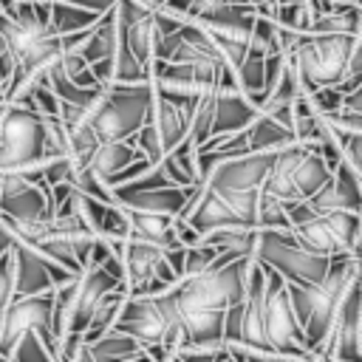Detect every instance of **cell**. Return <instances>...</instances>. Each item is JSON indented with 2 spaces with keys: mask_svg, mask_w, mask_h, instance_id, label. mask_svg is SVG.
<instances>
[{
  "mask_svg": "<svg viewBox=\"0 0 362 362\" xmlns=\"http://www.w3.org/2000/svg\"><path fill=\"white\" fill-rule=\"evenodd\" d=\"M235 79H238V88L260 107V102L266 96V51L249 45L246 57L235 68Z\"/></svg>",
  "mask_w": 362,
  "mask_h": 362,
  "instance_id": "21",
  "label": "cell"
},
{
  "mask_svg": "<svg viewBox=\"0 0 362 362\" xmlns=\"http://www.w3.org/2000/svg\"><path fill=\"white\" fill-rule=\"evenodd\" d=\"M48 161L45 116L23 102L0 99V170H17L31 181H42Z\"/></svg>",
  "mask_w": 362,
  "mask_h": 362,
  "instance_id": "3",
  "label": "cell"
},
{
  "mask_svg": "<svg viewBox=\"0 0 362 362\" xmlns=\"http://www.w3.org/2000/svg\"><path fill=\"white\" fill-rule=\"evenodd\" d=\"M359 272H362V255H339L334 260L331 272L317 283H288L286 280L294 314L305 331L314 359H320V351L325 348V342L334 331V320H337L342 294L348 291V286L354 283V277Z\"/></svg>",
  "mask_w": 362,
  "mask_h": 362,
  "instance_id": "2",
  "label": "cell"
},
{
  "mask_svg": "<svg viewBox=\"0 0 362 362\" xmlns=\"http://www.w3.org/2000/svg\"><path fill=\"white\" fill-rule=\"evenodd\" d=\"M11 300H14V255L8 249L0 255V320Z\"/></svg>",
  "mask_w": 362,
  "mask_h": 362,
  "instance_id": "27",
  "label": "cell"
},
{
  "mask_svg": "<svg viewBox=\"0 0 362 362\" xmlns=\"http://www.w3.org/2000/svg\"><path fill=\"white\" fill-rule=\"evenodd\" d=\"M119 204L133 209H153L167 215H181L189 201V187L164 184V187H147V189H130V192H113Z\"/></svg>",
  "mask_w": 362,
  "mask_h": 362,
  "instance_id": "16",
  "label": "cell"
},
{
  "mask_svg": "<svg viewBox=\"0 0 362 362\" xmlns=\"http://www.w3.org/2000/svg\"><path fill=\"white\" fill-rule=\"evenodd\" d=\"M218 257V249L209 246L206 240H198V243H187V255H184V274H198L204 272L206 266H212ZM181 274V277H184Z\"/></svg>",
  "mask_w": 362,
  "mask_h": 362,
  "instance_id": "26",
  "label": "cell"
},
{
  "mask_svg": "<svg viewBox=\"0 0 362 362\" xmlns=\"http://www.w3.org/2000/svg\"><path fill=\"white\" fill-rule=\"evenodd\" d=\"M119 48V20H116V6L107 8L90 28V34L85 37V42L76 48L88 62H99V59H113Z\"/></svg>",
  "mask_w": 362,
  "mask_h": 362,
  "instance_id": "19",
  "label": "cell"
},
{
  "mask_svg": "<svg viewBox=\"0 0 362 362\" xmlns=\"http://www.w3.org/2000/svg\"><path fill=\"white\" fill-rule=\"evenodd\" d=\"M249 3H252V6H255L260 14H263V11H269L272 6H280V3H294V0H249Z\"/></svg>",
  "mask_w": 362,
  "mask_h": 362,
  "instance_id": "31",
  "label": "cell"
},
{
  "mask_svg": "<svg viewBox=\"0 0 362 362\" xmlns=\"http://www.w3.org/2000/svg\"><path fill=\"white\" fill-rule=\"evenodd\" d=\"M8 359H11V362H40V359L45 362V359H57V356H54L51 345L40 337V331H37V328H28V331H23L20 339L14 342Z\"/></svg>",
  "mask_w": 362,
  "mask_h": 362,
  "instance_id": "24",
  "label": "cell"
},
{
  "mask_svg": "<svg viewBox=\"0 0 362 362\" xmlns=\"http://www.w3.org/2000/svg\"><path fill=\"white\" fill-rule=\"evenodd\" d=\"M246 136H249V150L252 153H274L283 144L297 139L288 124L277 122L274 116H269L263 110H257V116L246 124Z\"/></svg>",
  "mask_w": 362,
  "mask_h": 362,
  "instance_id": "20",
  "label": "cell"
},
{
  "mask_svg": "<svg viewBox=\"0 0 362 362\" xmlns=\"http://www.w3.org/2000/svg\"><path fill=\"white\" fill-rule=\"evenodd\" d=\"M122 260H124L127 294H158L178 283V272L170 266L164 246L158 243L127 235Z\"/></svg>",
  "mask_w": 362,
  "mask_h": 362,
  "instance_id": "8",
  "label": "cell"
},
{
  "mask_svg": "<svg viewBox=\"0 0 362 362\" xmlns=\"http://www.w3.org/2000/svg\"><path fill=\"white\" fill-rule=\"evenodd\" d=\"M229 359H283L272 345L249 342V339H223Z\"/></svg>",
  "mask_w": 362,
  "mask_h": 362,
  "instance_id": "25",
  "label": "cell"
},
{
  "mask_svg": "<svg viewBox=\"0 0 362 362\" xmlns=\"http://www.w3.org/2000/svg\"><path fill=\"white\" fill-rule=\"evenodd\" d=\"M37 328L40 337L51 345L57 356V334H54V291L42 294H28V297H14L0 320V359H8L14 342L20 339L23 331Z\"/></svg>",
  "mask_w": 362,
  "mask_h": 362,
  "instance_id": "9",
  "label": "cell"
},
{
  "mask_svg": "<svg viewBox=\"0 0 362 362\" xmlns=\"http://www.w3.org/2000/svg\"><path fill=\"white\" fill-rule=\"evenodd\" d=\"M359 359H362V328H359Z\"/></svg>",
  "mask_w": 362,
  "mask_h": 362,
  "instance_id": "33",
  "label": "cell"
},
{
  "mask_svg": "<svg viewBox=\"0 0 362 362\" xmlns=\"http://www.w3.org/2000/svg\"><path fill=\"white\" fill-rule=\"evenodd\" d=\"M65 3H74V6H85V8H90V11H99V14H105L107 8H113V6H116V0H65Z\"/></svg>",
  "mask_w": 362,
  "mask_h": 362,
  "instance_id": "29",
  "label": "cell"
},
{
  "mask_svg": "<svg viewBox=\"0 0 362 362\" xmlns=\"http://www.w3.org/2000/svg\"><path fill=\"white\" fill-rule=\"evenodd\" d=\"M14 255V297H28V294H42L54 291L59 283H68L76 277V272L65 269L62 263L51 260L40 249H34L25 240H14L11 246Z\"/></svg>",
  "mask_w": 362,
  "mask_h": 362,
  "instance_id": "10",
  "label": "cell"
},
{
  "mask_svg": "<svg viewBox=\"0 0 362 362\" xmlns=\"http://www.w3.org/2000/svg\"><path fill=\"white\" fill-rule=\"evenodd\" d=\"M102 14L90 11L85 6H74L65 0H51V28L57 34H74V31H85L90 28Z\"/></svg>",
  "mask_w": 362,
  "mask_h": 362,
  "instance_id": "23",
  "label": "cell"
},
{
  "mask_svg": "<svg viewBox=\"0 0 362 362\" xmlns=\"http://www.w3.org/2000/svg\"><path fill=\"white\" fill-rule=\"evenodd\" d=\"M272 167V153H240L218 161L206 181L215 189H260Z\"/></svg>",
  "mask_w": 362,
  "mask_h": 362,
  "instance_id": "13",
  "label": "cell"
},
{
  "mask_svg": "<svg viewBox=\"0 0 362 362\" xmlns=\"http://www.w3.org/2000/svg\"><path fill=\"white\" fill-rule=\"evenodd\" d=\"M153 82H110L102 90V99L88 113V122L99 141L105 139H130L153 113Z\"/></svg>",
  "mask_w": 362,
  "mask_h": 362,
  "instance_id": "5",
  "label": "cell"
},
{
  "mask_svg": "<svg viewBox=\"0 0 362 362\" xmlns=\"http://www.w3.org/2000/svg\"><path fill=\"white\" fill-rule=\"evenodd\" d=\"M116 20H119V42H124L136 54V59L150 68L161 40L156 8H147L136 0H116Z\"/></svg>",
  "mask_w": 362,
  "mask_h": 362,
  "instance_id": "11",
  "label": "cell"
},
{
  "mask_svg": "<svg viewBox=\"0 0 362 362\" xmlns=\"http://www.w3.org/2000/svg\"><path fill=\"white\" fill-rule=\"evenodd\" d=\"M308 204L317 212H325V209H356V212H362V175L342 158L331 170V178L308 198Z\"/></svg>",
  "mask_w": 362,
  "mask_h": 362,
  "instance_id": "14",
  "label": "cell"
},
{
  "mask_svg": "<svg viewBox=\"0 0 362 362\" xmlns=\"http://www.w3.org/2000/svg\"><path fill=\"white\" fill-rule=\"evenodd\" d=\"M144 153L139 150V144L130 139H105L93 147L90 158L85 167H90L96 175H102L105 181H110L116 173H122L127 164H133L136 158H141Z\"/></svg>",
  "mask_w": 362,
  "mask_h": 362,
  "instance_id": "18",
  "label": "cell"
},
{
  "mask_svg": "<svg viewBox=\"0 0 362 362\" xmlns=\"http://www.w3.org/2000/svg\"><path fill=\"white\" fill-rule=\"evenodd\" d=\"M334 133H337V139H339V144H342V156H345V161L362 175V133L337 130V127H334Z\"/></svg>",
  "mask_w": 362,
  "mask_h": 362,
  "instance_id": "28",
  "label": "cell"
},
{
  "mask_svg": "<svg viewBox=\"0 0 362 362\" xmlns=\"http://www.w3.org/2000/svg\"><path fill=\"white\" fill-rule=\"evenodd\" d=\"M124 206V204H122ZM127 209V223H130V238H141L150 243H158L164 249L181 243L178 229H175V218L178 215H167V212H153V209Z\"/></svg>",
  "mask_w": 362,
  "mask_h": 362,
  "instance_id": "17",
  "label": "cell"
},
{
  "mask_svg": "<svg viewBox=\"0 0 362 362\" xmlns=\"http://www.w3.org/2000/svg\"><path fill=\"white\" fill-rule=\"evenodd\" d=\"M359 328H362V272L342 294L334 331L320 351V359H359Z\"/></svg>",
  "mask_w": 362,
  "mask_h": 362,
  "instance_id": "12",
  "label": "cell"
},
{
  "mask_svg": "<svg viewBox=\"0 0 362 362\" xmlns=\"http://www.w3.org/2000/svg\"><path fill=\"white\" fill-rule=\"evenodd\" d=\"M331 3H351V6H359L362 0H331Z\"/></svg>",
  "mask_w": 362,
  "mask_h": 362,
  "instance_id": "32",
  "label": "cell"
},
{
  "mask_svg": "<svg viewBox=\"0 0 362 362\" xmlns=\"http://www.w3.org/2000/svg\"><path fill=\"white\" fill-rule=\"evenodd\" d=\"M266 266V263H263ZM269 269V288H266V342L283 356V359H314L305 331L294 314L288 283L280 272Z\"/></svg>",
  "mask_w": 362,
  "mask_h": 362,
  "instance_id": "7",
  "label": "cell"
},
{
  "mask_svg": "<svg viewBox=\"0 0 362 362\" xmlns=\"http://www.w3.org/2000/svg\"><path fill=\"white\" fill-rule=\"evenodd\" d=\"M294 238L317 255H362V212L356 209H311L308 201L288 204Z\"/></svg>",
  "mask_w": 362,
  "mask_h": 362,
  "instance_id": "4",
  "label": "cell"
},
{
  "mask_svg": "<svg viewBox=\"0 0 362 362\" xmlns=\"http://www.w3.org/2000/svg\"><path fill=\"white\" fill-rule=\"evenodd\" d=\"M223 317H226V311H218V308L181 311L187 339H192V342H221L223 339Z\"/></svg>",
  "mask_w": 362,
  "mask_h": 362,
  "instance_id": "22",
  "label": "cell"
},
{
  "mask_svg": "<svg viewBox=\"0 0 362 362\" xmlns=\"http://www.w3.org/2000/svg\"><path fill=\"white\" fill-rule=\"evenodd\" d=\"M356 37L359 34L354 31H297V28L280 25L283 51L294 65L305 93L342 85Z\"/></svg>",
  "mask_w": 362,
  "mask_h": 362,
  "instance_id": "1",
  "label": "cell"
},
{
  "mask_svg": "<svg viewBox=\"0 0 362 362\" xmlns=\"http://www.w3.org/2000/svg\"><path fill=\"white\" fill-rule=\"evenodd\" d=\"M255 257L280 272L288 283H317L331 272L337 260L303 246L288 226H257Z\"/></svg>",
  "mask_w": 362,
  "mask_h": 362,
  "instance_id": "6",
  "label": "cell"
},
{
  "mask_svg": "<svg viewBox=\"0 0 362 362\" xmlns=\"http://www.w3.org/2000/svg\"><path fill=\"white\" fill-rule=\"evenodd\" d=\"M14 240H17V235H14V232L8 229V223L0 218V255H3V252H8V249L14 246Z\"/></svg>",
  "mask_w": 362,
  "mask_h": 362,
  "instance_id": "30",
  "label": "cell"
},
{
  "mask_svg": "<svg viewBox=\"0 0 362 362\" xmlns=\"http://www.w3.org/2000/svg\"><path fill=\"white\" fill-rule=\"evenodd\" d=\"M150 359V351L122 328H107L96 339L85 342V362H127Z\"/></svg>",
  "mask_w": 362,
  "mask_h": 362,
  "instance_id": "15",
  "label": "cell"
}]
</instances>
